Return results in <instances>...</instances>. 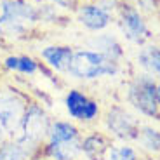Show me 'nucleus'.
Wrapping results in <instances>:
<instances>
[{
    "mask_svg": "<svg viewBox=\"0 0 160 160\" xmlns=\"http://www.w3.org/2000/svg\"><path fill=\"white\" fill-rule=\"evenodd\" d=\"M40 24L38 5L32 0H2L0 7V38L21 42Z\"/></svg>",
    "mask_w": 160,
    "mask_h": 160,
    "instance_id": "obj_1",
    "label": "nucleus"
},
{
    "mask_svg": "<svg viewBox=\"0 0 160 160\" xmlns=\"http://www.w3.org/2000/svg\"><path fill=\"white\" fill-rule=\"evenodd\" d=\"M51 122L52 118L44 108V104H40L38 101H30L19 127L11 139L24 146L28 152H32L33 157H38L42 146L47 141Z\"/></svg>",
    "mask_w": 160,
    "mask_h": 160,
    "instance_id": "obj_2",
    "label": "nucleus"
},
{
    "mask_svg": "<svg viewBox=\"0 0 160 160\" xmlns=\"http://www.w3.org/2000/svg\"><path fill=\"white\" fill-rule=\"evenodd\" d=\"M124 70L122 63L106 59L99 52L91 49H77L66 75L80 82H96L101 78H113Z\"/></svg>",
    "mask_w": 160,
    "mask_h": 160,
    "instance_id": "obj_3",
    "label": "nucleus"
},
{
    "mask_svg": "<svg viewBox=\"0 0 160 160\" xmlns=\"http://www.w3.org/2000/svg\"><path fill=\"white\" fill-rule=\"evenodd\" d=\"M125 101L138 115L150 120H160V106L157 101V78L146 73H136L129 80Z\"/></svg>",
    "mask_w": 160,
    "mask_h": 160,
    "instance_id": "obj_4",
    "label": "nucleus"
},
{
    "mask_svg": "<svg viewBox=\"0 0 160 160\" xmlns=\"http://www.w3.org/2000/svg\"><path fill=\"white\" fill-rule=\"evenodd\" d=\"M115 23L122 38L131 45H141L152 42V28L148 23V16L141 12L136 5L122 0V4L115 11Z\"/></svg>",
    "mask_w": 160,
    "mask_h": 160,
    "instance_id": "obj_5",
    "label": "nucleus"
},
{
    "mask_svg": "<svg viewBox=\"0 0 160 160\" xmlns=\"http://www.w3.org/2000/svg\"><path fill=\"white\" fill-rule=\"evenodd\" d=\"M104 132L118 143H134L138 132L141 127V118L134 112L122 106V104H112L103 112L101 117Z\"/></svg>",
    "mask_w": 160,
    "mask_h": 160,
    "instance_id": "obj_6",
    "label": "nucleus"
},
{
    "mask_svg": "<svg viewBox=\"0 0 160 160\" xmlns=\"http://www.w3.org/2000/svg\"><path fill=\"white\" fill-rule=\"evenodd\" d=\"M30 99L26 94L11 85H0V124L11 139L18 131Z\"/></svg>",
    "mask_w": 160,
    "mask_h": 160,
    "instance_id": "obj_7",
    "label": "nucleus"
},
{
    "mask_svg": "<svg viewBox=\"0 0 160 160\" xmlns=\"http://www.w3.org/2000/svg\"><path fill=\"white\" fill-rule=\"evenodd\" d=\"M63 104L70 120H73L75 124L92 125L99 122L101 117H103L101 103L94 98H91L87 92L80 91V89H70L64 94Z\"/></svg>",
    "mask_w": 160,
    "mask_h": 160,
    "instance_id": "obj_8",
    "label": "nucleus"
},
{
    "mask_svg": "<svg viewBox=\"0 0 160 160\" xmlns=\"http://www.w3.org/2000/svg\"><path fill=\"white\" fill-rule=\"evenodd\" d=\"M75 19L84 30L91 33H101L115 23V11L104 7V5L94 4L82 0L78 7L75 9Z\"/></svg>",
    "mask_w": 160,
    "mask_h": 160,
    "instance_id": "obj_9",
    "label": "nucleus"
},
{
    "mask_svg": "<svg viewBox=\"0 0 160 160\" xmlns=\"http://www.w3.org/2000/svg\"><path fill=\"white\" fill-rule=\"evenodd\" d=\"M85 49L99 52L101 56H104L110 61H115V63H122L125 58L124 44L120 42V38L117 35L108 32L94 33L92 37H89L85 40Z\"/></svg>",
    "mask_w": 160,
    "mask_h": 160,
    "instance_id": "obj_10",
    "label": "nucleus"
},
{
    "mask_svg": "<svg viewBox=\"0 0 160 160\" xmlns=\"http://www.w3.org/2000/svg\"><path fill=\"white\" fill-rule=\"evenodd\" d=\"M38 54L47 68H51L56 73H61V75H66L70 63L73 59V54H75V49L68 44H51L44 45L38 51Z\"/></svg>",
    "mask_w": 160,
    "mask_h": 160,
    "instance_id": "obj_11",
    "label": "nucleus"
},
{
    "mask_svg": "<svg viewBox=\"0 0 160 160\" xmlns=\"http://www.w3.org/2000/svg\"><path fill=\"white\" fill-rule=\"evenodd\" d=\"M40 155L47 160H82V138L64 141H45Z\"/></svg>",
    "mask_w": 160,
    "mask_h": 160,
    "instance_id": "obj_12",
    "label": "nucleus"
},
{
    "mask_svg": "<svg viewBox=\"0 0 160 160\" xmlns=\"http://www.w3.org/2000/svg\"><path fill=\"white\" fill-rule=\"evenodd\" d=\"M113 139L103 131H91L82 136V157L85 160H106Z\"/></svg>",
    "mask_w": 160,
    "mask_h": 160,
    "instance_id": "obj_13",
    "label": "nucleus"
},
{
    "mask_svg": "<svg viewBox=\"0 0 160 160\" xmlns=\"http://www.w3.org/2000/svg\"><path fill=\"white\" fill-rule=\"evenodd\" d=\"M136 66L141 73L160 80V44L148 42L141 45L136 54Z\"/></svg>",
    "mask_w": 160,
    "mask_h": 160,
    "instance_id": "obj_14",
    "label": "nucleus"
},
{
    "mask_svg": "<svg viewBox=\"0 0 160 160\" xmlns=\"http://www.w3.org/2000/svg\"><path fill=\"white\" fill-rule=\"evenodd\" d=\"M134 146L143 153L144 157H157L160 155V129L153 124H141L138 132Z\"/></svg>",
    "mask_w": 160,
    "mask_h": 160,
    "instance_id": "obj_15",
    "label": "nucleus"
},
{
    "mask_svg": "<svg viewBox=\"0 0 160 160\" xmlns=\"http://www.w3.org/2000/svg\"><path fill=\"white\" fill-rule=\"evenodd\" d=\"M4 68L7 72L18 73V75H26V77H33L44 68L40 64L38 59H35L33 56L28 54H11L4 59Z\"/></svg>",
    "mask_w": 160,
    "mask_h": 160,
    "instance_id": "obj_16",
    "label": "nucleus"
},
{
    "mask_svg": "<svg viewBox=\"0 0 160 160\" xmlns=\"http://www.w3.org/2000/svg\"><path fill=\"white\" fill-rule=\"evenodd\" d=\"M84 132L73 120H52L49 127L47 141H64V139H80Z\"/></svg>",
    "mask_w": 160,
    "mask_h": 160,
    "instance_id": "obj_17",
    "label": "nucleus"
},
{
    "mask_svg": "<svg viewBox=\"0 0 160 160\" xmlns=\"http://www.w3.org/2000/svg\"><path fill=\"white\" fill-rule=\"evenodd\" d=\"M106 160H144V155L132 143L113 141L106 153Z\"/></svg>",
    "mask_w": 160,
    "mask_h": 160,
    "instance_id": "obj_18",
    "label": "nucleus"
},
{
    "mask_svg": "<svg viewBox=\"0 0 160 160\" xmlns=\"http://www.w3.org/2000/svg\"><path fill=\"white\" fill-rule=\"evenodd\" d=\"M32 152L21 146L19 143L12 139H7L0 146V160H32Z\"/></svg>",
    "mask_w": 160,
    "mask_h": 160,
    "instance_id": "obj_19",
    "label": "nucleus"
},
{
    "mask_svg": "<svg viewBox=\"0 0 160 160\" xmlns=\"http://www.w3.org/2000/svg\"><path fill=\"white\" fill-rule=\"evenodd\" d=\"M129 4L136 5L141 12H144L146 16H152V14H157L158 12V4L157 0H125Z\"/></svg>",
    "mask_w": 160,
    "mask_h": 160,
    "instance_id": "obj_20",
    "label": "nucleus"
},
{
    "mask_svg": "<svg viewBox=\"0 0 160 160\" xmlns=\"http://www.w3.org/2000/svg\"><path fill=\"white\" fill-rule=\"evenodd\" d=\"M82 0H49V4H52L59 11H72L75 12V9L78 7V4Z\"/></svg>",
    "mask_w": 160,
    "mask_h": 160,
    "instance_id": "obj_21",
    "label": "nucleus"
},
{
    "mask_svg": "<svg viewBox=\"0 0 160 160\" xmlns=\"http://www.w3.org/2000/svg\"><path fill=\"white\" fill-rule=\"evenodd\" d=\"M87 2H94V4L104 5V7L112 9V11H117V7L122 4V0H87Z\"/></svg>",
    "mask_w": 160,
    "mask_h": 160,
    "instance_id": "obj_22",
    "label": "nucleus"
},
{
    "mask_svg": "<svg viewBox=\"0 0 160 160\" xmlns=\"http://www.w3.org/2000/svg\"><path fill=\"white\" fill-rule=\"evenodd\" d=\"M7 139H9V138H7V132L4 131V127H2V124H0V146H2V144H4Z\"/></svg>",
    "mask_w": 160,
    "mask_h": 160,
    "instance_id": "obj_23",
    "label": "nucleus"
},
{
    "mask_svg": "<svg viewBox=\"0 0 160 160\" xmlns=\"http://www.w3.org/2000/svg\"><path fill=\"white\" fill-rule=\"evenodd\" d=\"M157 101H158V106H160V80H157Z\"/></svg>",
    "mask_w": 160,
    "mask_h": 160,
    "instance_id": "obj_24",
    "label": "nucleus"
},
{
    "mask_svg": "<svg viewBox=\"0 0 160 160\" xmlns=\"http://www.w3.org/2000/svg\"><path fill=\"white\" fill-rule=\"evenodd\" d=\"M32 160H47V158H45V157H42V155H38V157H33Z\"/></svg>",
    "mask_w": 160,
    "mask_h": 160,
    "instance_id": "obj_25",
    "label": "nucleus"
},
{
    "mask_svg": "<svg viewBox=\"0 0 160 160\" xmlns=\"http://www.w3.org/2000/svg\"><path fill=\"white\" fill-rule=\"evenodd\" d=\"M157 4H158V12H160V0H157Z\"/></svg>",
    "mask_w": 160,
    "mask_h": 160,
    "instance_id": "obj_26",
    "label": "nucleus"
},
{
    "mask_svg": "<svg viewBox=\"0 0 160 160\" xmlns=\"http://www.w3.org/2000/svg\"><path fill=\"white\" fill-rule=\"evenodd\" d=\"M0 7H2V0H0Z\"/></svg>",
    "mask_w": 160,
    "mask_h": 160,
    "instance_id": "obj_27",
    "label": "nucleus"
}]
</instances>
